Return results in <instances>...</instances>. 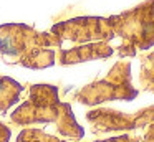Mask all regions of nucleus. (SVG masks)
<instances>
[{"label": "nucleus", "mask_w": 154, "mask_h": 142, "mask_svg": "<svg viewBox=\"0 0 154 142\" xmlns=\"http://www.w3.org/2000/svg\"><path fill=\"white\" fill-rule=\"evenodd\" d=\"M141 83L146 89L154 91V53L143 59V71H141Z\"/></svg>", "instance_id": "obj_10"}, {"label": "nucleus", "mask_w": 154, "mask_h": 142, "mask_svg": "<svg viewBox=\"0 0 154 142\" xmlns=\"http://www.w3.org/2000/svg\"><path fill=\"white\" fill-rule=\"evenodd\" d=\"M63 41L51 32H38L25 23L0 25V56L7 65L45 69L57 63Z\"/></svg>", "instance_id": "obj_1"}, {"label": "nucleus", "mask_w": 154, "mask_h": 142, "mask_svg": "<svg viewBox=\"0 0 154 142\" xmlns=\"http://www.w3.org/2000/svg\"><path fill=\"white\" fill-rule=\"evenodd\" d=\"M15 142H66V140H61V139L55 137L51 134H47L43 129L27 127L17 135Z\"/></svg>", "instance_id": "obj_9"}, {"label": "nucleus", "mask_w": 154, "mask_h": 142, "mask_svg": "<svg viewBox=\"0 0 154 142\" xmlns=\"http://www.w3.org/2000/svg\"><path fill=\"white\" fill-rule=\"evenodd\" d=\"M86 119L96 127V131H113V129H128L134 127L136 124L143 121L154 119V107L141 112L137 117H128L119 112L109 111V109H100V111H91L86 114Z\"/></svg>", "instance_id": "obj_6"}, {"label": "nucleus", "mask_w": 154, "mask_h": 142, "mask_svg": "<svg viewBox=\"0 0 154 142\" xmlns=\"http://www.w3.org/2000/svg\"><path fill=\"white\" fill-rule=\"evenodd\" d=\"M10 122L15 125L53 124L63 137H83V127L75 119L71 106L58 99V88L53 84H32L27 101L10 114Z\"/></svg>", "instance_id": "obj_2"}, {"label": "nucleus", "mask_w": 154, "mask_h": 142, "mask_svg": "<svg viewBox=\"0 0 154 142\" xmlns=\"http://www.w3.org/2000/svg\"><path fill=\"white\" fill-rule=\"evenodd\" d=\"M111 53H113V50H111V46L106 41L88 43V45H81V46H73L70 50L58 48L57 50V61L61 66H68V65L90 61V59L106 58Z\"/></svg>", "instance_id": "obj_7"}, {"label": "nucleus", "mask_w": 154, "mask_h": 142, "mask_svg": "<svg viewBox=\"0 0 154 142\" xmlns=\"http://www.w3.org/2000/svg\"><path fill=\"white\" fill-rule=\"evenodd\" d=\"M129 63H118L104 79L94 81L75 92L73 99L83 104H100L111 99H133L137 94L131 86Z\"/></svg>", "instance_id": "obj_4"}, {"label": "nucleus", "mask_w": 154, "mask_h": 142, "mask_svg": "<svg viewBox=\"0 0 154 142\" xmlns=\"http://www.w3.org/2000/svg\"><path fill=\"white\" fill-rule=\"evenodd\" d=\"M23 91V86L12 79L10 76L0 74V112L7 114V111L14 104L20 101V94Z\"/></svg>", "instance_id": "obj_8"}, {"label": "nucleus", "mask_w": 154, "mask_h": 142, "mask_svg": "<svg viewBox=\"0 0 154 142\" xmlns=\"http://www.w3.org/2000/svg\"><path fill=\"white\" fill-rule=\"evenodd\" d=\"M12 137V132L4 122H0V142H8Z\"/></svg>", "instance_id": "obj_11"}, {"label": "nucleus", "mask_w": 154, "mask_h": 142, "mask_svg": "<svg viewBox=\"0 0 154 142\" xmlns=\"http://www.w3.org/2000/svg\"><path fill=\"white\" fill-rule=\"evenodd\" d=\"M50 32L55 33L61 41L73 43H88L94 40L104 41L114 36L109 20L98 18V17H80V18L60 22L51 26Z\"/></svg>", "instance_id": "obj_5"}, {"label": "nucleus", "mask_w": 154, "mask_h": 142, "mask_svg": "<svg viewBox=\"0 0 154 142\" xmlns=\"http://www.w3.org/2000/svg\"><path fill=\"white\" fill-rule=\"evenodd\" d=\"M106 142H131V139H128V137H124V139H109V140H106Z\"/></svg>", "instance_id": "obj_12"}, {"label": "nucleus", "mask_w": 154, "mask_h": 142, "mask_svg": "<svg viewBox=\"0 0 154 142\" xmlns=\"http://www.w3.org/2000/svg\"><path fill=\"white\" fill-rule=\"evenodd\" d=\"M108 20L113 33L124 40L119 48L123 56H133L136 50H146L154 43V0Z\"/></svg>", "instance_id": "obj_3"}]
</instances>
